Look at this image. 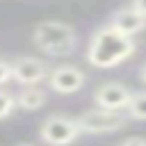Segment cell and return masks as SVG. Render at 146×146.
I'll return each instance as SVG.
<instances>
[{"mask_svg":"<svg viewBox=\"0 0 146 146\" xmlns=\"http://www.w3.org/2000/svg\"><path fill=\"white\" fill-rule=\"evenodd\" d=\"M48 75L50 68L36 57H16L11 62V80L21 87H39V82L48 80Z\"/></svg>","mask_w":146,"mask_h":146,"instance_id":"5b68a950","label":"cell"},{"mask_svg":"<svg viewBox=\"0 0 146 146\" xmlns=\"http://www.w3.org/2000/svg\"><path fill=\"white\" fill-rule=\"evenodd\" d=\"M137 43L132 36L121 34L112 25L98 27L87 46V62L94 68H114L132 57Z\"/></svg>","mask_w":146,"mask_h":146,"instance_id":"6da1fadb","label":"cell"},{"mask_svg":"<svg viewBox=\"0 0 146 146\" xmlns=\"http://www.w3.org/2000/svg\"><path fill=\"white\" fill-rule=\"evenodd\" d=\"M75 119H78V125H80L82 135H110V132L123 130L130 116L123 114V112H110V110L94 107V110L82 112Z\"/></svg>","mask_w":146,"mask_h":146,"instance_id":"3957f363","label":"cell"},{"mask_svg":"<svg viewBox=\"0 0 146 146\" xmlns=\"http://www.w3.org/2000/svg\"><path fill=\"white\" fill-rule=\"evenodd\" d=\"M84 82H87L84 71L75 64H59L50 68V75H48V87L57 94H75L82 89Z\"/></svg>","mask_w":146,"mask_h":146,"instance_id":"52a82bcc","label":"cell"},{"mask_svg":"<svg viewBox=\"0 0 146 146\" xmlns=\"http://www.w3.org/2000/svg\"><path fill=\"white\" fill-rule=\"evenodd\" d=\"M130 98H132V91L116 82V80H110V82H103L96 94H94V103L96 107L100 110H110V112H121V110H128L130 105Z\"/></svg>","mask_w":146,"mask_h":146,"instance_id":"8992f818","label":"cell"},{"mask_svg":"<svg viewBox=\"0 0 146 146\" xmlns=\"http://www.w3.org/2000/svg\"><path fill=\"white\" fill-rule=\"evenodd\" d=\"M9 80H11V64L5 62V59H0V87L7 84Z\"/></svg>","mask_w":146,"mask_h":146,"instance_id":"7c38bea8","label":"cell"},{"mask_svg":"<svg viewBox=\"0 0 146 146\" xmlns=\"http://www.w3.org/2000/svg\"><path fill=\"white\" fill-rule=\"evenodd\" d=\"M130 7H132L137 14H141V16L146 18V0H130Z\"/></svg>","mask_w":146,"mask_h":146,"instance_id":"5bb4252c","label":"cell"},{"mask_svg":"<svg viewBox=\"0 0 146 146\" xmlns=\"http://www.w3.org/2000/svg\"><path fill=\"white\" fill-rule=\"evenodd\" d=\"M139 80H141V82L146 84V62H144V64L139 66Z\"/></svg>","mask_w":146,"mask_h":146,"instance_id":"9a60e30c","label":"cell"},{"mask_svg":"<svg viewBox=\"0 0 146 146\" xmlns=\"http://www.w3.org/2000/svg\"><path fill=\"white\" fill-rule=\"evenodd\" d=\"M32 41L48 57H66L78 48V32L73 25L62 21H41L34 25Z\"/></svg>","mask_w":146,"mask_h":146,"instance_id":"7a4b0ae2","label":"cell"},{"mask_svg":"<svg viewBox=\"0 0 146 146\" xmlns=\"http://www.w3.org/2000/svg\"><path fill=\"white\" fill-rule=\"evenodd\" d=\"M48 103L46 89L41 87H23L16 96V107H21L23 112H36Z\"/></svg>","mask_w":146,"mask_h":146,"instance_id":"9c48e42d","label":"cell"},{"mask_svg":"<svg viewBox=\"0 0 146 146\" xmlns=\"http://www.w3.org/2000/svg\"><path fill=\"white\" fill-rule=\"evenodd\" d=\"M128 116L137 121H146V91H132L130 105H128Z\"/></svg>","mask_w":146,"mask_h":146,"instance_id":"30bf717a","label":"cell"},{"mask_svg":"<svg viewBox=\"0 0 146 146\" xmlns=\"http://www.w3.org/2000/svg\"><path fill=\"white\" fill-rule=\"evenodd\" d=\"M107 25H112L114 30H119V32L125 34V36H135V34H139V32L146 27V18H144L141 14H137V11L128 5V7H121V9L112 11Z\"/></svg>","mask_w":146,"mask_h":146,"instance_id":"ba28073f","label":"cell"},{"mask_svg":"<svg viewBox=\"0 0 146 146\" xmlns=\"http://www.w3.org/2000/svg\"><path fill=\"white\" fill-rule=\"evenodd\" d=\"M119 146H146V137H139V135H132V137H125Z\"/></svg>","mask_w":146,"mask_h":146,"instance_id":"4fadbf2b","label":"cell"},{"mask_svg":"<svg viewBox=\"0 0 146 146\" xmlns=\"http://www.w3.org/2000/svg\"><path fill=\"white\" fill-rule=\"evenodd\" d=\"M82 135L78 119L64 116V114H52L48 116L41 128H39V139L46 146H68Z\"/></svg>","mask_w":146,"mask_h":146,"instance_id":"277c9868","label":"cell"},{"mask_svg":"<svg viewBox=\"0 0 146 146\" xmlns=\"http://www.w3.org/2000/svg\"><path fill=\"white\" fill-rule=\"evenodd\" d=\"M16 110V96H11L9 91H0V121L11 116Z\"/></svg>","mask_w":146,"mask_h":146,"instance_id":"8fae6325","label":"cell"},{"mask_svg":"<svg viewBox=\"0 0 146 146\" xmlns=\"http://www.w3.org/2000/svg\"><path fill=\"white\" fill-rule=\"evenodd\" d=\"M16 146H32V144H16Z\"/></svg>","mask_w":146,"mask_h":146,"instance_id":"2e32d148","label":"cell"}]
</instances>
